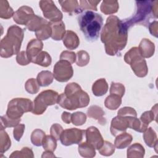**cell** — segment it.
<instances>
[{"label":"cell","instance_id":"obj_9","mask_svg":"<svg viewBox=\"0 0 158 158\" xmlns=\"http://www.w3.org/2000/svg\"><path fill=\"white\" fill-rule=\"evenodd\" d=\"M73 75L72 64L67 60L60 59L54 66L53 75L57 81L66 82L73 77Z\"/></svg>","mask_w":158,"mask_h":158},{"label":"cell","instance_id":"obj_18","mask_svg":"<svg viewBox=\"0 0 158 158\" xmlns=\"http://www.w3.org/2000/svg\"><path fill=\"white\" fill-rule=\"evenodd\" d=\"M62 9L64 12L72 15L73 14H80L81 10L79 3L76 0H68V1H59Z\"/></svg>","mask_w":158,"mask_h":158},{"label":"cell","instance_id":"obj_14","mask_svg":"<svg viewBox=\"0 0 158 158\" xmlns=\"http://www.w3.org/2000/svg\"><path fill=\"white\" fill-rule=\"evenodd\" d=\"M35 15L33 9L30 7L23 6L14 12L13 19L14 21L19 25H26Z\"/></svg>","mask_w":158,"mask_h":158},{"label":"cell","instance_id":"obj_52","mask_svg":"<svg viewBox=\"0 0 158 158\" xmlns=\"http://www.w3.org/2000/svg\"><path fill=\"white\" fill-rule=\"evenodd\" d=\"M56 157L55 155L53 154L52 152H50V151H45L43 152V155L41 156V157Z\"/></svg>","mask_w":158,"mask_h":158},{"label":"cell","instance_id":"obj_33","mask_svg":"<svg viewBox=\"0 0 158 158\" xmlns=\"http://www.w3.org/2000/svg\"><path fill=\"white\" fill-rule=\"evenodd\" d=\"M51 27L49 22L44 24L39 30L35 31V36L38 40H46L51 36Z\"/></svg>","mask_w":158,"mask_h":158},{"label":"cell","instance_id":"obj_44","mask_svg":"<svg viewBox=\"0 0 158 158\" xmlns=\"http://www.w3.org/2000/svg\"><path fill=\"white\" fill-rule=\"evenodd\" d=\"M125 92V86L120 83L112 82L110 88V94L118 95L122 98Z\"/></svg>","mask_w":158,"mask_h":158},{"label":"cell","instance_id":"obj_34","mask_svg":"<svg viewBox=\"0 0 158 158\" xmlns=\"http://www.w3.org/2000/svg\"><path fill=\"white\" fill-rule=\"evenodd\" d=\"M46 136L45 133L40 129H35L31 135V141L36 146H41Z\"/></svg>","mask_w":158,"mask_h":158},{"label":"cell","instance_id":"obj_10","mask_svg":"<svg viewBox=\"0 0 158 158\" xmlns=\"http://www.w3.org/2000/svg\"><path fill=\"white\" fill-rule=\"evenodd\" d=\"M39 6L43 12L44 17L51 22L61 21L63 17L62 12L56 6L54 2L51 1H40Z\"/></svg>","mask_w":158,"mask_h":158},{"label":"cell","instance_id":"obj_30","mask_svg":"<svg viewBox=\"0 0 158 158\" xmlns=\"http://www.w3.org/2000/svg\"><path fill=\"white\" fill-rule=\"evenodd\" d=\"M122 104V98L118 95L110 94L104 101L105 106L110 110H116Z\"/></svg>","mask_w":158,"mask_h":158},{"label":"cell","instance_id":"obj_48","mask_svg":"<svg viewBox=\"0 0 158 158\" xmlns=\"http://www.w3.org/2000/svg\"><path fill=\"white\" fill-rule=\"evenodd\" d=\"M117 115L124 117H137V113L136 110L132 107H124L118 110Z\"/></svg>","mask_w":158,"mask_h":158},{"label":"cell","instance_id":"obj_31","mask_svg":"<svg viewBox=\"0 0 158 158\" xmlns=\"http://www.w3.org/2000/svg\"><path fill=\"white\" fill-rule=\"evenodd\" d=\"M37 65L47 67L51 64L52 59L51 56L46 51H41L31 61Z\"/></svg>","mask_w":158,"mask_h":158},{"label":"cell","instance_id":"obj_26","mask_svg":"<svg viewBox=\"0 0 158 158\" xmlns=\"http://www.w3.org/2000/svg\"><path fill=\"white\" fill-rule=\"evenodd\" d=\"M54 78L53 73L50 71L43 70L38 74L36 80L40 86L45 87L52 83Z\"/></svg>","mask_w":158,"mask_h":158},{"label":"cell","instance_id":"obj_46","mask_svg":"<svg viewBox=\"0 0 158 158\" xmlns=\"http://www.w3.org/2000/svg\"><path fill=\"white\" fill-rule=\"evenodd\" d=\"M16 61L20 65H27L30 64L31 60L29 59L26 51H22L19 52L16 56Z\"/></svg>","mask_w":158,"mask_h":158},{"label":"cell","instance_id":"obj_16","mask_svg":"<svg viewBox=\"0 0 158 158\" xmlns=\"http://www.w3.org/2000/svg\"><path fill=\"white\" fill-rule=\"evenodd\" d=\"M138 49L143 58H149L154 54L155 45L149 39L143 38L139 44Z\"/></svg>","mask_w":158,"mask_h":158},{"label":"cell","instance_id":"obj_15","mask_svg":"<svg viewBox=\"0 0 158 158\" xmlns=\"http://www.w3.org/2000/svg\"><path fill=\"white\" fill-rule=\"evenodd\" d=\"M43 48V43L40 40L32 39L28 42L27 46L26 52L29 59L31 60V62L42 51Z\"/></svg>","mask_w":158,"mask_h":158},{"label":"cell","instance_id":"obj_29","mask_svg":"<svg viewBox=\"0 0 158 158\" xmlns=\"http://www.w3.org/2000/svg\"><path fill=\"white\" fill-rule=\"evenodd\" d=\"M78 150L80 156L83 157H93L96 156L95 148L87 142L80 143Z\"/></svg>","mask_w":158,"mask_h":158},{"label":"cell","instance_id":"obj_1","mask_svg":"<svg viewBox=\"0 0 158 158\" xmlns=\"http://www.w3.org/2000/svg\"><path fill=\"white\" fill-rule=\"evenodd\" d=\"M128 28L123 20L111 15L106 19L101 33V40L104 44L106 52L109 56L119 54L127 44Z\"/></svg>","mask_w":158,"mask_h":158},{"label":"cell","instance_id":"obj_38","mask_svg":"<svg viewBox=\"0 0 158 158\" xmlns=\"http://www.w3.org/2000/svg\"><path fill=\"white\" fill-rule=\"evenodd\" d=\"M40 86L37 80L35 78L28 79L25 84V90L31 94L37 93L40 89Z\"/></svg>","mask_w":158,"mask_h":158},{"label":"cell","instance_id":"obj_19","mask_svg":"<svg viewBox=\"0 0 158 158\" xmlns=\"http://www.w3.org/2000/svg\"><path fill=\"white\" fill-rule=\"evenodd\" d=\"M62 40L64 46L70 50L77 48L80 44L79 38L77 35L72 30L66 31Z\"/></svg>","mask_w":158,"mask_h":158},{"label":"cell","instance_id":"obj_43","mask_svg":"<svg viewBox=\"0 0 158 158\" xmlns=\"http://www.w3.org/2000/svg\"><path fill=\"white\" fill-rule=\"evenodd\" d=\"M101 1H90V0H81L79 2L80 4V7L82 11L85 10V9H87V10H89V9L94 10L95 11L97 10V6Z\"/></svg>","mask_w":158,"mask_h":158},{"label":"cell","instance_id":"obj_25","mask_svg":"<svg viewBox=\"0 0 158 158\" xmlns=\"http://www.w3.org/2000/svg\"><path fill=\"white\" fill-rule=\"evenodd\" d=\"M145 149L139 143H135L131 145L127 149V157L142 158L144 156Z\"/></svg>","mask_w":158,"mask_h":158},{"label":"cell","instance_id":"obj_22","mask_svg":"<svg viewBox=\"0 0 158 158\" xmlns=\"http://www.w3.org/2000/svg\"><path fill=\"white\" fill-rule=\"evenodd\" d=\"M108 84L105 78L97 80L92 86V92L96 96H102L108 91Z\"/></svg>","mask_w":158,"mask_h":158},{"label":"cell","instance_id":"obj_50","mask_svg":"<svg viewBox=\"0 0 158 158\" xmlns=\"http://www.w3.org/2000/svg\"><path fill=\"white\" fill-rule=\"evenodd\" d=\"M157 29H158V23L157 20L153 21L150 24H149V30L151 34L155 37H157Z\"/></svg>","mask_w":158,"mask_h":158},{"label":"cell","instance_id":"obj_8","mask_svg":"<svg viewBox=\"0 0 158 158\" xmlns=\"http://www.w3.org/2000/svg\"><path fill=\"white\" fill-rule=\"evenodd\" d=\"M59 96V94L54 90L43 91L34 99L31 112L35 115L43 114L49 106L57 103Z\"/></svg>","mask_w":158,"mask_h":158},{"label":"cell","instance_id":"obj_3","mask_svg":"<svg viewBox=\"0 0 158 158\" xmlns=\"http://www.w3.org/2000/svg\"><path fill=\"white\" fill-rule=\"evenodd\" d=\"M78 23L86 40L94 42L99 38L103 25L102 16L92 10H84L78 14Z\"/></svg>","mask_w":158,"mask_h":158},{"label":"cell","instance_id":"obj_37","mask_svg":"<svg viewBox=\"0 0 158 158\" xmlns=\"http://www.w3.org/2000/svg\"><path fill=\"white\" fill-rule=\"evenodd\" d=\"M76 58V64L79 67L86 66L89 62V55L85 51H80L77 52Z\"/></svg>","mask_w":158,"mask_h":158},{"label":"cell","instance_id":"obj_35","mask_svg":"<svg viewBox=\"0 0 158 158\" xmlns=\"http://www.w3.org/2000/svg\"><path fill=\"white\" fill-rule=\"evenodd\" d=\"M56 139L51 135H46L43 142V149L46 151L54 152L57 147Z\"/></svg>","mask_w":158,"mask_h":158},{"label":"cell","instance_id":"obj_13","mask_svg":"<svg viewBox=\"0 0 158 158\" xmlns=\"http://www.w3.org/2000/svg\"><path fill=\"white\" fill-rule=\"evenodd\" d=\"M85 135L86 142L92 145L98 150L101 148L104 141L100 131L96 127L94 126L88 127L85 130Z\"/></svg>","mask_w":158,"mask_h":158},{"label":"cell","instance_id":"obj_17","mask_svg":"<svg viewBox=\"0 0 158 158\" xmlns=\"http://www.w3.org/2000/svg\"><path fill=\"white\" fill-rule=\"evenodd\" d=\"M51 27V38L56 41H60L63 39L65 34V27L64 23L61 20L56 22H49Z\"/></svg>","mask_w":158,"mask_h":158},{"label":"cell","instance_id":"obj_7","mask_svg":"<svg viewBox=\"0 0 158 158\" xmlns=\"http://www.w3.org/2000/svg\"><path fill=\"white\" fill-rule=\"evenodd\" d=\"M33 107V103L29 99L14 98L9 101L6 115L11 119L19 120L25 112H31Z\"/></svg>","mask_w":158,"mask_h":158},{"label":"cell","instance_id":"obj_4","mask_svg":"<svg viewBox=\"0 0 158 158\" xmlns=\"http://www.w3.org/2000/svg\"><path fill=\"white\" fill-rule=\"evenodd\" d=\"M135 13L124 23L129 28L135 24L148 26L151 17L157 18V1H136Z\"/></svg>","mask_w":158,"mask_h":158},{"label":"cell","instance_id":"obj_49","mask_svg":"<svg viewBox=\"0 0 158 158\" xmlns=\"http://www.w3.org/2000/svg\"><path fill=\"white\" fill-rule=\"evenodd\" d=\"M25 128V126L24 124H19V123L14 127L13 130V136L16 141H20L23 134Z\"/></svg>","mask_w":158,"mask_h":158},{"label":"cell","instance_id":"obj_40","mask_svg":"<svg viewBox=\"0 0 158 158\" xmlns=\"http://www.w3.org/2000/svg\"><path fill=\"white\" fill-rule=\"evenodd\" d=\"M21 119L14 120L9 118L6 115L1 117V130H4L7 127H15L17 125Z\"/></svg>","mask_w":158,"mask_h":158},{"label":"cell","instance_id":"obj_24","mask_svg":"<svg viewBox=\"0 0 158 158\" xmlns=\"http://www.w3.org/2000/svg\"><path fill=\"white\" fill-rule=\"evenodd\" d=\"M119 8V4L117 1H102L100 6L101 11L106 15H111L116 13Z\"/></svg>","mask_w":158,"mask_h":158},{"label":"cell","instance_id":"obj_12","mask_svg":"<svg viewBox=\"0 0 158 158\" xmlns=\"http://www.w3.org/2000/svg\"><path fill=\"white\" fill-rule=\"evenodd\" d=\"M136 117H124L121 115H117L112 118L110 124V133L111 134L116 136L118 135L125 132L127 129L129 128L130 122L131 118Z\"/></svg>","mask_w":158,"mask_h":158},{"label":"cell","instance_id":"obj_39","mask_svg":"<svg viewBox=\"0 0 158 158\" xmlns=\"http://www.w3.org/2000/svg\"><path fill=\"white\" fill-rule=\"evenodd\" d=\"M86 121V115L81 112H76L71 115V122L76 126H81Z\"/></svg>","mask_w":158,"mask_h":158},{"label":"cell","instance_id":"obj_21","mask_svg":"<svg viewBox=\"0 0 158 158\" xmlns=\"http://www.w3.org/2000/svg\"><path fill=\"white\" fill-rule=\"evenodd\" d=\"M143 133V139L146 144L150 148H154L157 152L158 140L155 131L151 127H149Z\"/></svg>","mask_w":158,"mask_h":158},{"label":"cell","instance_id":"obj_6","mask_svg":"<svg viewBox=\"0 0 158 158\" xmlns=\"http://www.w3.org/2000/svg\"><path fill=\"white\" fill-rule=\"evenodd\" d=\"M125 62L129 64L138 77H144L148 72V68L146 60L141 56L138 47L131 48L124 56Z\"/></svg>","mask_w":158,"mask_h":158},{"label":"cell","instance_id":"obj_28","mask_svg":"<svg viewBox=\"0 0 158 158\" xmlns=\"http://www.w3.org/2000/svg\"><path fill=\"white\" fill-rule=\"evenodd\" d=\"M49 22L43 18L35 15L27 23V28L31 31H36L39 30L44 24L48 23Z\"/></svg>","mask_w":158,"mask_h":158},{"label":"cell","instance_id":"obj_20","mask_svg":"<svg viewBox=\"0 0 158 158\" xmlns=\"http://www.w3.org/2000/svg\"><path fill=\"white\" fill-rule=\"evenodd\" d=\"M87 115L89 118L96 120L99 124L104 125L106 123V120L104 116V111L102 109L98 106L93 105L91 106L87 110Z\"/></svg>","mask_w":158,"mask_h":158},{"label":"cell","instance_id":"obj_5","mask_svg":"<svg viewBox=\"0 0 158 158\" xmlns=\"http://www.w3.org/2000/svg\"><path fill=\"white\" fill-rule=\"evenodd\" d=\"M24 36L23 30L17 25H12L7 29L6 35L1 41L2 57L8 58L19 52Z\"/></svg>","mask_w":158,"mask_h":158},{"label":"cell","instance_id":"obj_32","mask_svg":"<svg viewBox=\"0 0 158 158\" xmlns=\"http://www.w3.org/2000/svg\"><path fill=\"white\" fill-rule=\"evenodd\" d=\"M14 12L12 8L9 6L7 1H0V17L8 19L13 17Z\"/></svg>","mask_w":158,"mask_h":158},{"label":"cell","instance_id":"obj_45","mask_svg":"<svg viewBox=\"0 0 158 158\" xmlns=\"http://www.w3.org/2000/svg\"><path fill=\"white\" fill-rule=\"evenodd\" d=\"M63 131L64 129L60 125L59 123H54L51 127L50 133L51 135L57 141L60 139L61 134Z\"/></svg>","mask_w":158,"mask_h":158},{"label":"cell","instance_id":"obj_36","mask_svg":"<svg viewBox=\"0 0 158 158\" xmlns=\"http://www.w3.org/2000/svg\"><path fill=\"white\" fill-rule=\"evenodd\" d=\"M10 146L11 141L8 134L4 130H1V153L7 151Z\"/></svg>","mask_w":158,"mask_h":158},{"label":"cell","instance_id":"obj_11","mask_svg":"<svg viewBox=\"0 0 158 158\" xmlns=\"http://www.w3.org/2000/svg\"><path fill=\"white\" fill-rule=\"evenodd\" d=\"M85 130L77 128L64 130L60 136V141L62 145L68 146L73 144H79L83 139Z\"/></svg>","mask_w":158,"mask_h":158},{"label":"cell","instance_id":"obj_47","mask_svg":"<svg viewBox=\"0 0 158 158\" xmlns=\"http://www.w3.org/2000/svg\"><path fill=\"white\" fill-rule=\"evenodd\" d=\"M76 58H77L76 54L73 51H62L60 56V60H67L71 64L75 62Z\"/></svg>","mask_w":158,"mask_h":158},{"label":"cell","instance_id":"obj_51","mask_svg":"<svg viewBox=\"0 0 158 158\" xmlns=\"http://www.w3.org/2000/svg\"><path fill=\"white\" fill-rule=\"evenodd\" d=\"M71 115L72 114L67 112H63L62 114V121L67 123V124H69L71 122Z\"/></svg>","mask_w":158,"mask_h":158},{"label":"cell","instance_id":"obj_2","mask_svg":"<svg viewBox=\"0 0 158 158\" xmlns=\"http://www.w3.org/2000/svg\"><path fill=\"white\" fill-rule=\"evenodd\" d=\"M89 102L87 93L83 91L77 83H70L65 88L64 93L59 96L57 104L64 109L73 110L86 107Z\"/></svg>","mask_w":158,"mask_h":158},{"label":"cell","instance_id":"obj_27","mask_svg":"<svg viewBox=\"0 0 158 158\" xmlns=\"http://www.w3.org/2000/svg\"><path fill=\"white\" fill-rule=\"evenodd\" d=\"M157 104H156L151 110L144 112L139 118L141 122L148 127V125L153 120L157 122Z\"/></svg>","mask_w":158,"mask_h":158},{"label":"cell","instance_id":"obj_41","mask_svg":"<svg viewBox=\"0 0 158 158\" xmlns=\"http://www.w3.org/2000/svg\"><path fill=\"white\" fill-rule=\"evenodd\" d=\"M99 152L105 156H111L115 152V146L110 142L104 141L101 148L98 149Z\"/></svg>","mask_w":158,"mask_h":158},{"label":"cell","instance_id":"obj_23","mask_svg":"<svg viewBox=\"0 0 158 158\" xmlns=\"http://www.w3.org/2000/svg\"><path fill=\"white\" fill-rule=\"evenodd\" d=\"M133 139L132 136L126 132L122 133L117 136L114 141V146L117 149H124L128 147Z\"/></svg>","mask_w":158,"mask_h":158},{"label":"cell","instance_id":"obj_42","mask_svg":"<svg viewBox=\"0 0 158 158\" xmlns=\"http://www.w3.org/2000/svg\"><path fill=\"white\" fill-rule=\"evenodd\" d=\"M10 157H33V152L31 149L24 147L20 151H15L12 153Z\"/></svg>","mask_w":158,"mask_h":158}]
</instances>
